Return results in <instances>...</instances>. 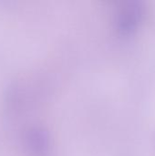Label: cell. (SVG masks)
Listing matches in <instances>:
<instances>
[{
    "label": "cell",
    "mask_w": 155,
    "mask_h": 156,
    "mask_svg": "<svg viewBox=\"0 0 155 156\" xmlns=\"http://www.w3.org/2000/svg\"><path fill=\"white\" fill-rule=\"evenodd\" d=\"M143 7L141 2H132L128 7L124 9L123 16L121 19V24L126 31L132 30L142 17Z\"/></svg>",
    "instance_id": "1"
}]
</instances>
